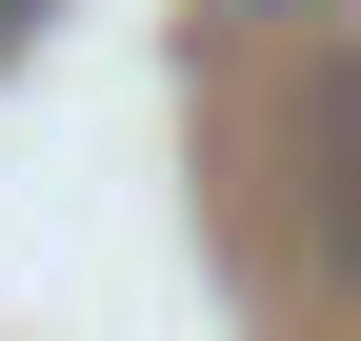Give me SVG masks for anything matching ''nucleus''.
<instances>
[{
	"label": "nucleus",
	"instance_id": "obj_1",
	"mask_svg": "<svg viewBox=\"0 0 361 341\" xmlns=\"http://www.w3.org/2000/svg\"><path fill=\"white\" fill-rule=\"evenodd\" d=\"M301 161H322V261L361 281V61H322V120H301Z\"/></svg>",
	"mask_w": 361,
	"mask_h": 341
},
{
	"label": "nucleus",
	"instance_id": "obj_2",
	"mask_svg": "<svg viewBox=\"0 0 361 341\" xmlns=\"http://www.w3.org/2000/svg\"><path fill=\"white\" fill-rule=\"evenodd\" d=\"M221 20H361V0H221Z\"/></svg>",
	"mask_w": 361,
	"mask_h": 341
},
{
	"label": "nucleus",
	"instance_id": "obj_3",
	"mask_svg": "<svg viewBox=\"0 0 361 341\" xmlns=\"http://www.w3.org/2000/svg\"><path fill=\"white\" fill-rule=\"evenodd\" d=\"M20 20H40V0H0V40H20Z\"/></svg>",
	"mask_w": 361,
	"mask_h": 341
}]
</instances>
